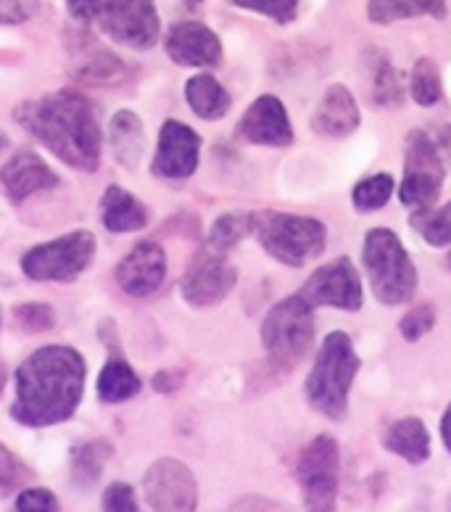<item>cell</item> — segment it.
<instances>
[{"instance_id": "6da1fadb", "label": "cell", "mask_w": 451, "mask_h": 512, "mask_svg": "<svg viewBox=\"0 0 451 512\" xmlns=\"http://www.w3.org/2000/svg\"><path fill=\"white\" fill-rule=\"evenodd\" d=\"M88 365L72 346H40L16 370L11 417L27 428L59 425L77 412L85 394Z\"/></svg>"}, {"instance_id": "7a4b0ae2", "label": "cell", "mask_w": 451, "mask_h": 512, "mask_svg": "<svg viewBox=\"0 0 451 512\" xmlns=\"http://www.w3.org/2000/svg\"><path fill=\"white\" fill-rule=\"evenodd\" d=\"M14 119L51 154L80 172L101 164L103 127L95 101L77 90H56L14 109Z\"/></svg>"}, {"instance_id": "3957f363", "label": "cell", "mask_w": 451, "mask_h": 512, "mask_svg": "<svg viewBox=\"0 0 451 512\" xmlns=\"http://www.w3.org/2000/svg\"><path fill=\"white\" fill-rule=\"evenodd\" d=\"M359 357L351 338L341 330L330 333L322 341L309 378H306V399L312 410L330 420H343L349 412V391L357 378Z\"/></svg>"}, {"instance_id": "277c9868", "label": "cell", "mask_w": 451, "mask_h": 512, "mask_svg": "<svg viewBox=\"0 0 451 512\" xmlns=\"http://www.w3.org/2000/svg\"><path fill=\"white\" fill-rule=\"evenodd\" d=\"M362 262L375 299L386 307L407 304L417 291V270L399 235L388 227H375L364 238Z\"/></svg>"}, {"instance_id": "5b68a950", "label": "cell", "mask_w": 451, "mask_h": 512, "mask_svg": "<svg viewBox=\"0 0 451 512\" xmlns=\"http://www.w3.org/2000/svg\"><path fill=\"white\" fill-rule=\"evenodd\" d=\"M254 233L262 249L288 267H304L317 259L328 241V230L320 220L285 212L256 214Z\"/></svg>"}, {"instance_id": "8992f818", "label": "cell", "mask_w": 451, "mask_h": 512, "mask_svg": "<svg viewBox=\"0 0 451 512\" xmlns=\"http://www.w3.org/2000/svg\"><path fill=\"white\" fill-rule=\"evenodd\" d=\"M262 344L275 367H296L314 344L312 307L301 296L277 301L262 322Z\"/></svg>"}, {"instance_id": "52a82bcc", "label": "cell", "mask_w": 451, "mask_h": 512, "mask_svg": "<svg viewBox=\"0 0 451 512\" xmlns=\"http://www.w3.org/2000/svg\"><path fill=\"white\" fill-rule=\"evenodd\" d=\"M93 256L95 235L90 230H74L32 246L22 256V272L37 283H72L88 270Z\"/></svg>"}, {"instance_id": "ba28073f", "label": "cell", "mask_w": 451, "mask_h": 512, "mask_svg": "<svg viewBox=\"0 0 451 512\" xmlns=\"http://www.w3.org/2000/svg\"><path fill=\"white\" fill-rule=\"evenodd\" d=\"M304 505L309 512H338L341 447L333 436H317L304 447L296 465Z\"/></svg>"}, {"instance_id": "9c48e42d", "label": "cell", "mask_w": 451, "mask_h": 512, "mask_svg": "<svg viewBox=\"0 0 451 512\" xmlns=\"http://www.w3.org/2000/svg\"><path fill=\"white\" fill-rule=\"evenodd\" d=\"M444 159L438 151L436 140L415 130L407 138V159H404V183L399 188V198L404 206L428 209L436 204L438 193L444 188Z\"/></svg>"}, {"instance_id": "30bf717a", "label": "cell", "mask_w": 451, "mask_h": 512, "mask_svg": "<svg viewBox=\"0 0 451 512\" xmlns=\"http://www.w3.org/2000/svg\"><path fill=\"white\" fill-rule=\"evenodd\" d=\"M143 491L151 512H196L198 481L193 470L175 457H161L146 470Z\"/></svg>"}, {"instance_id": "8fae6325", "label": "cell", "mask_w": 451, "mask_h": 512, "mask_svg": "<svg viewBox=\"0 0 451 512\" xmlns=\"http://www.w3.org/2000/svg\"><path fill=\"white\" fill-rule=\"evenodd\" d=\"M309 307H333L357 312L362 307V280L351 259L341 256L335 262L325 264L312 278L306 280L299 293Z\"/></svg>"}, {"instance_id": "7c38bea8", "label": "cell", "mask_w": 451, "mask_h": 512, "mask_svg": "<svg viewBox=\"0 0 451 512\" xmlns=\"http://www.w3.org/2000/svg\"><path fill=\"white\" fill-rule=\"evenodd\" d=\"M101 30L119 45L132 51H148L161 32L159 11L153 0H114V6L101 16Z\"/></svg>"}, {"instance_id": "4fadbf2b", "label": "cell", "mask_w": 451, "mask_h": 512, "mask_svg": "<svg viewBox=\"0 0 451 512\" xmlns=\"http://www.w3.org/2000/svg\"><path fill=\"white\" fill-rule=\"evenodd\" d=\"M235 280H238V270L227 262L225 254L204 249L185 272L180 293L190 307H214L233 291Z\"/></svg>"}, {"instance_id": "5bb4252c", "label": "cell", "mask_w": 451, "mask_h": 512, "mask_svg": "<svg viewBox=\"0 0 451 512\" xmlns=\"http://www.w3.org/2000/svg\"><path fill=\"white\" fill-rule=\"evenodd\" d=\"M198 156H201L198 132L177 119H169L161 125L151 172L161 180H188L198 169Z\"/></svg>"}, {"instance_id": "9a60e30c", "label": "cell", "mask_w": 451, "mask_h": 512, "mask_svg": "<svg viewBox=\"0 0 451 512\" xmlns=\"http://www.w3.org/2000/svg\"><path fill=\"white\" fill-rule=\"evenodd\" d=\"M235 135H238V140H246L254 146H291L293 127L283 101H277L275 96L256 98L235 127Z\"/></svg>"}, {"instance_id": "2e32d148", "label": "cell", "mask_w": 451, "mask_h": 512, "mask_svg": "<svg viewBox=\"0 0 451 512\" xmlns=\"http://www.w3.org/2000/svg\"><path fill=\"white\" fill-rule=\"evenodd\" d=\"M164 278H167V254L156 241H140L117 264L119 288L135 299H143V296L159 291Z\"/></svg>"}, {"instance_id": "e0dca14e", "label": "cell", "mask_w": 451, "mask_h": 512, "mask_svg": "<svg viewBox=\"0 0 451 512\" xmlns=\"http://www.w3.org/2000/svg\"><path fill=\"white\" fill-rule=\"evenodd\" d=\"M0 185L14 204H22L32 193L51 191L59 185V175L48 167L43 156L32 148H19L0 169Z\"/></svg>"}, {"instance_id": "ac0fdd59", "label": "cell", "mask_w": 451, "mask_h": 512, "mask_svg": "<svg viewBox=\"0 0 451 512\" xmlns=\"http://www.w3.org/2000/svg\"><path fill=\"white\" fill-rule=\"evenodd\" d=\"M164 45L169 59L180 66H217L222 59L219 37L201 22L172 24Z\"/></svg>"}, {"instance_id": "d6986e66", "label": "cell", "mask_w": 451, "mask_h": 512, "mask_svg": "<svg viewBox=\"0 0 451 512\" xmlns=\"http://www.w3.org/2000/svg\"><path fill=\"white\" fill-rule=\"evenodd\" d=\"M72 74L90 85H117L127 80V64L90 35H80L77 45H72Z\"/></svg>"}, {"instance_id": "ffe728a7", "label": "cell", "mask_w": 451, "mask_h": 512, "mask_svg": "<svg viewBox=\"0 0 451 512\" xmlns=\"http://www.w3.org/2000/svg\"><path fill=\"white\" fill-rule=\"evenodd\" d=\"M359 127V106L346 85H330L312 117V130L325 138H346Z\"/></svg>"}, {"instance_id": "44dd1931", "label": "cell", "mask_w": 451, "mask_h": 512, "mask_svg": "<svg viewBox=\"0 0 451 512\" xmlns=\"http://www.w3.org/2000/svg\"><path fill=\"white\" fill-rule=\"evenodd\" d=\"M101 222L109 233H138L148 225V209L130 191L109 185L101 198Z\"/></svg>"}, {"instance_id": "7402d4cb", "label": "cell", "mask_w": 451, "mask_h": 512, "mask_svg": "<svg viewBox=\"0 0 451 512\" xmlns=\"http://www.w3.org/2000/svg\"><path fill=\"white\" fill-rule=\"evenodd\" d=\"M109 143L122 167L135 169L146 154V127L135 111H117L109 122Z\"/></svg>"}, {"instance_id": "603a6c76", "label": "cell", "mask_w": 451, "mask_h": 512, "mask_svg": "<svg viewBox=\"0 0 451 512\" xmlns=\"http://www.w3.org/2000/svg\"><path fill=\"white\" fill-rule=\"evenodd\" d=\"M383 447L401 460L422 465L430 457V433L420 417H404L388 428L383 436Z\"/></svg>"}, {"instance_id": "cb8c5ba5", "label": "cell", "mask_w": 451, "mask_h": 512, "mask_svg": "<svg viewBox=\"0 0 451 512\" xmlns=\"http://www.w3.org/2000/svg\"><path fill=\"white\" fill-rule=\"evenodd\" d=\"M185 98L193 114L206 122H217V119L227 117V111L233 106V98L222 85H219L211 74H196L190 77L185 85Z\"/></svg>"}, {"instance_id": "d4e9b609", "label": "cell", "mask_w": 451, "mask_h": 512, "mask_svg": "<svg viewBox=\"0 0 451 512\" xmlns=\"http://www.w3.org/2000/svg\"><path fill=\"white\" fill-rule=\"evenodd\" d=\"M140 388H143V383L127 359L111 357L98 375V399L106 404L127 402V399L140 394Z\"/></svg>"}, {"instance_id": "484cf974", "label": "cell", "mask_w": 451, "mask_h": 512, "mask_svg": "<svg viewBox=\"0 0 451 512\" xmlns=\"http://www.w3.org/2000/svg\"><path fill=\"white\" fill-rule=\"evenodd\" d=\"M114 447L109 441L93 439L85 441L72 452V481L77 489H93L95 483L101 481L103 470H106V462L111 460Z\"/></svg>"}, {"instance_id": "4316f807", "label": "cell", "mask_w": 451, "mask_h": 512, "mask_svg": "<svg viewBox=\"0 0 451 512\" xmlns=\"http://www.w3.org/2000/svg\"><path fill=\"white\" fill-rule=\"evenodd\" d=\"M367 16L375 24H393L415 16H446V0H370Z\"/></svg>"}, {"instance_id": "83f0119b", "label": "cell", "mask_w": 451, "mask_h": 512, "mask_svg": "<svg viewBox=\"0 0 451 512\" xmlns=\"http://www.w3.org/2000/svg\"><path fill=\"white\" fill-rule=\"evenodd\" d=\"M256 214L254 212H227L222 214L209 233V246L206 249L227 254V251L238 246L246 235L254 233Z\"/></svg>"}, {"instance_id": "f1b7e54d", "label": "cell", "mask_w": 451, "mask_h": 512, "mask_svg": "<svg viewBox=\"0 0 451 512\" xmlns=\"http://www.w3.org/2000/svg\"><path fill=\"white\" fill-rule=\"evenodd\" d=\"M412 227L430 246H451V201L441 209H420L412 214Z\"/></svg>"}, {"instance_id": "f546056e", "label": "cell", "mask_w": 451, "mask_h": 512, "mask_svg": "<svg viewBox=\"0 0 451 512\" xmlns=\"http://www.w3.org/2000/svg\"><path fill=\"white\" fill-rule=\"evenodd\" d=\"M441 72H438L436 61L420 59L409 74V93L420 106H433L441 101Z\"/></svg>"}, {"instance_id": "4dcf8cb0", "label": "cell", "mask_w": 451, "mask_h": 512, "mask_svg": "<svg viewBox=\"0 0 451 512\" xmlns=\"http://www.w3.org/2000/svg\"><path fill=\"white\" fill-rule=\"evenodd\" d=\"M372 98L383 109H393L404 101V85H401V74L393 69L388 59H378L375 72H372Z\"/></svg>"}, {"instance_id": "1f68e13d", "label": "cell", "mask_w": 451, "mask_h": 512, "mask_svg": "<svg viewBox=\"0 0 451 512\" xmlns=\"http://www.w3.org/2000/svg\"><path fill=\"white\" fill-rule=\"evenodd\" d=\"M393 193V177L380 172V175L364 177L362 183H357L351 198H354V206L359 212H375V209H383L388 204V198Z\"/></svg>"}, {"instance_id": "d6a6232c", "label": "cell", "mask_w": 451, "mask_h": 512, "mask_svg": "<svg viewBox=\"0 0 451 512\" xmlns=\"http://www.w3.org/2000/svg\"><path fill=\"white\" fill-rule=\"evenodd\" d=\"M14 320L22 325L27 333H45L56 325V312L45 301H27L14 307Z\"/></svg>"}, {"instance_id": "836d02e7", "label": "cell", "mask_w": 451, "mask_h": 512, "mask_svg": "<svg viewBox=\"0 0 451 512\" xmlns=\"http://www.w3.org/2000/svg\"><path fill=\"white\" fill-rule=\"evenodd\" d=\"M27 478H30V470L24 468V462L6 444H0V497L22 489Z\"/></svg>"}, {"instance_id": "e575fe53", "label": "cell", "mask_w": 451, "mask_h": 512, "mask_svg": "<svg viewBox=\"0 0 451 512\" xmlns=\"http://www.w3.org/2000/svg\"><path fill=\"white\" fill-rule=\"evenodd\" d=\"M436 325V307L433 304H417L407 312V315L401 317V336L407 338V341H420L425 333H430Z\"/></svg>"}, {"instance_id": "d590c367", "label": "cell", "mask_w": 451, "mask_h": 512, "mask_svg": "<svg viewBox=\"0 0 451 512\" xmlns=\"http://www.w3.org/2000/svg\"><path fill=\"white\" fill-rule=\"evenodd\" d=\"M11 512H61V502L51 489L37 486V489L19 491Z\"/></svg>"}, {"instance_id": "8d00e7d4", "label": "cell", "mask_w": 451, "mask_h": 512, "mask_svg": "<svg viewBox=\"0 0 451 512\" xmlns=\"http://www.w3.org/2000/svg\"><path fill=\"white\" fill-rule=\"evenodd\" d=\"M235 6L248 8V11H256V14H264L275 19L280 24L293 22L296 16V8H299V0H233Z\"/></svg>"}, {"instance_id": "74e56055", "label": "cell", "mask_w": 451, "mask_h": 512, "mask_svg": "<svg viewBox=\"0 0 451 512\" xmlns=\"http://www.w3.org/2000/svg\"><path fill=\"white\" fill-rule=\"evenodd\" d=\"M103 512H140L138 510V499H135V489L130 483L114 481L103 489L101 499Z\"/></svg>"}, {"instance_id": "f35d334b", "label": "cell", "mask_w": 451, "mask_h": 512, "mask_svg": "<svg viewBox=\"0 0 451 512\" xmlns=\"http://www.w3.org/2000/svg\"><path fill=\"white\" fill-rule=\"evenodd\" d=\"M43 0H0V24H24L35 19Z\"/></svg>"}, {"instance_id": "ab89813d", "label": "cell", "mask_w": 451, "mask_h": 512, "mask_svg": "<svg viewBox=\"0 0 451 512\" xmlns=\"http://www.w3.org/2000/svg\"><path fill=\"white\" fill-rule=\"evenodd\" d=\"M114 6V0H66V8L69 14L77 19V22H101V16Z\"/></svg>"}, {"instance_id": "60d3db41", "label": "cell", "mask_w": 451, "mask_h": 512, "mask_svg": "<svg viewBox=\"0 0 451 512\" xmlns=\"http://www.w3.org/2000/svg\"><path fill=\"white\" fill-rule=\"evenodd\" d=\"M230 512H283L277 505H272L270 499L262 497H246L241 502H235Z\"/></svg>"}, {"instance_id": "b9f144b4", "label": "cell", "mask_w": 451, "mask_h": 512, "mask_svg": "<svg viewBox=\"0 0 451 512\" xmlns=\"http://www.w3.org/2000/svg\"><path fill=\"white\" fill-rule=\"evenodd\" d=\"M182 383V375L177 373H159L156 378H153V388L159 391V394H172V391H177Z\"/></svg>"}, {"instance_id": "7bdbcfd3", "label": "cell", "mask_w": 451, "mask_h": 512, "mask_svg": "<svg viewBox=\"0 0 451 512\" xmlns=\"http://www.w3.org/2000/svg\"><path fill=\"white\" fill-rule=\"evenodd\" d=\"M436 146H438V151H444L446 159L451 161V125H446V127H441V130H438Z\"/></svg>"}, {"instance_id": "ee69618b", "label": "cell", "mask_w": 451, "mask_h": 512, "mask_svg": "<svg viewBox=\"0 0 451 512\" xmlns=\"http://www.w3.org/2000/svg\"><path fill=\"white\" fill-rule=\"evenodd\" d=\"M441 436H444V444H446V449H449V454H451V404L446 407L444 420H441Z\"/></svg>"}, {"instance_id": "f6af8a7d", "label": "cell", "mask_w": 451, "mask_h": 512, "mask_svg": "<svg viewBox=\"0 0 451 512\" xmlns=\"http://www.w3.org/2000/svg\"><path fill=\"white\" fill-rule=\"evenodd\" d=\"M182 3H185V6H188L190 11H198V8H201V3H204V0H182Z\"/></svg>"}, {"instance_id": "bcb514c9", "label": "cell", "mask_w": 451, "mask_h": 512, "mask_svg": "<svg viewBox=\"0 0 451 512\" xmlns=\"http://www.w3.org/2000/svg\"><path fill=\"white\" fill-rule=\"evenodd\" d=\"M3 386H6V370L0 367V394H3Z\"/></svg>"}, {"instance_id": "7dc6e473", "label": "cell", "mask_w": 451, "mask_h": 512, "mask_svg": "<svg viewBox=\"0 0 451 512\" xmlns=\"http://www.w3.org/2000/svg\"><path fill=\"white\" fill-rule=\"evenodd\" d=\"M8 146V138H6V132H0V151Z\"/></svg>"}, {"instance_id": "c3c4849f", "label": "cell", "mask_w": 451, "mask_h": 512, "mask_svg": "<svg viewBox=\"0 0 451 512\" xmlns=\"http://www.w3.org/2000/svg\"><path fill=\"white\" fill-rule=\"evenodd\" d=\"M446 267H449V270H451V254L446 256Z\"/></svg>"}]
</instances>
